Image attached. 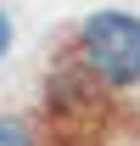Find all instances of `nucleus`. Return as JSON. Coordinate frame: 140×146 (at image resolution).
<instances>
[{"label": "nucleus", "instance_id": "obj_1", "mask_svg": "<svg viewBox=\"0 0 140 146\" xmlns=\"http://www.w3.org/2000/svg\"><path fill=\"white\" fill-rule=\"evenodd\" d=\"M79 62L95 84H112V90L140 84V17L118 6L90 11L79 23Z\"/></svg>", "mask_w": 140, "mask_h": 146}, {"label": "nucleus", "instance_id": "obj_2", "mask_svg": "<svg viewBox=\"0 0 140 146\" xmlns=\"http://www.w3.org/2000/svg\"><path fill=\"white\" fill-rule=\"evenodd\" d=\"M0 146H34V129L22 112H0Z\"/></svg>", "mask_w": 140, "mask_h": 146}, {"label": "nucleus", "instance_id": "obj_3", "mask_svg": "<svg viewBox=\"0 0 140 146\" xmlns=\"http://www.w3.org/2000/svg\"><path fill=\"white\" fill-rule=\"evenodd\" d=\"M11 39H17V23H11V11H6V6H0V56L11 51Z\"/></svg>", "mask_w": 140, "mask_h": 146}]
</instances>
